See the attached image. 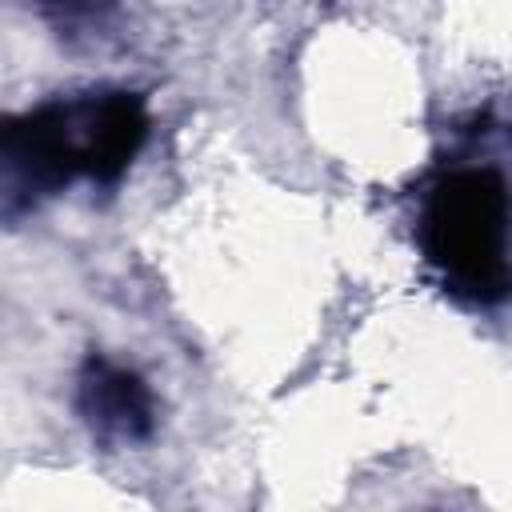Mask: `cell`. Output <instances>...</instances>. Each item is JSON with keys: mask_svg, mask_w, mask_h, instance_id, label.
I'll return each instance as SVG.
<instances>
[{"mask_svg": "<svg viewBox=\"0 0 512 512\" xmlns=\"http://www.w3.org/2000/svg\"><path fill=\"white\" fill-rule=\"evenodd\" d=\"M148 140L140 92L104 88L72 100H44L0 128V204L4 220L64 192L76 176L116 184Z\"/></svg>", "mask_w": 512, "mask_h": 512, "instance_id": "6da1fadb", "label": "cell"}, {"mask_svg": "<svg viewBox=\"0 0 512 512\" xmlns=\"http://www.w3.org/2000/svg\"><path fill=\"white\" fill-rule=\"evenodd\" d=\"M416 240L452 296L480 308L512 296V188L496 168L444 172L420 204Z\"/></svg>", "mask_w": 512, "mask_h": 512, "instance_id": "7a4b0ae2", "label": "cell"}, {"mask_svg": "<svg viewBox=\"0 0 512 512\" xmlns=\"http://www.w3.org/2000/svg\"><path fill=\"white\" fill-rule=\"evenodd\" d=\"M76 412L104 444H140L156 428V400L144 376L96 352L80 364Z\"/></svg>", "mask_w": 512, "mask_h": 512, "instance_id": "3957f363", "label": "cell"}, {"mask_svg": "<svg viewBox=\"0 0 512 512\" xmlns=\"http://www.w3.org/2000/svg\"><path fill=\"white\" fill-rule=\"evenodd\" d=\"M40 16L60 32V36H92L96 28H104L120 0H36Z\"/></svg>", "mask_w": 512, "mask_h": 512, "instance_id": "277c9868", "label": "cell"}]
</instances>
